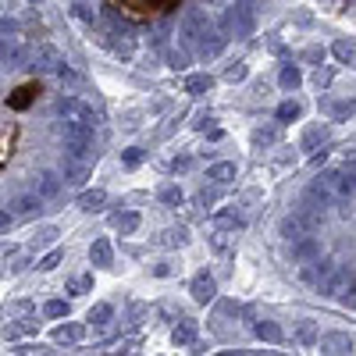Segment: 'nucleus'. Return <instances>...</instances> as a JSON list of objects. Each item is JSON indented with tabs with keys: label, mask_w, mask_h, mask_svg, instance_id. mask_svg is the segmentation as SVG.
Segmentation results:
<instances>
[{
	"label": "nucleus",
	"mask_w": 356,
	"mask_h": 356,
	"mask_svg": "<svg viewBox=\"0 0 356 356\" xmlns=\"http://www.w3.org/2000/svg\"><path fill=\"white\" fill-rule=\"evenodd\" d=\"M89 264L93 267H111V243L107 239H97L89 246Z\"/></svg>",
	"instance_id": "f3484780"
},
{
	"label": "nucleus",
	"mask_w": 356,
	"mask_h": 356,
	"mask_svg": "<svg viewBox=\"0 0 356 356\" xmlns=\"http://www.w3.org/2000/svg\"><path fill=\"white\" fill-rule=\"evenodd\" d=\"M104 203H107V193H104V189H86V193L79 196V211L97 214V211H104Z\"/></svg>",
	"instance_id": "4468645a"
},
{
	"label": "nucleus",
	"mask_w": 356,
	"mask_h": 356,
	"mask_svg": "<svg viewBox=\"0 0 356 356\" xmlns=\"http://www.w3.org/2000/svg\"><path fill=\"white\" fill-rule=\"evenodd\" d=\"M332 50H335V57H339L342 65H349V61H353V43H349V40H335V47H332Z\"/></svg>",
	"instance_id": "4c0bfd02"
},
{
	"label": "nucleus",
	"mask_w": 356,
	"mask_h": 356,
	"mask_svg": "<svg viewBox=\"0 0 356 356\" xmlns=\"http://www.w3.org/2000/svg\"><path fill=\"white\" fill-rule=\"evenodd\" d=\"M36 93H40V86H36V82H25V86H18L15 93L8 97V107H11V111H25L29 104L36 100Z\"/></svg>",
	"instance_id": "9d476101"
},
{
	"label": "nucleus",
	"mask_w": 356,
	"mask_h": 356,
	"mask_svg": "<svg viewBox=\"0 0 356 356\" xmlns=\"http://www.w3.org/2000/svg\"><path fill=\"white\" fill-rule=\"evenodd\" d=\"M314 257H321V246L314 239H307V235H300V239L292 243V250H289L292 264H303V260H314Z\"/></svg>",
	"instance_id": "6e6552de"
},
{
	"label": "nucleus",
	"mask_w": 356,
	"mask_h": 356,
	"mask_svg": "<svg viewBox=\"0 0 356 356\" xmlns=\"http://www.w3.org/2000/svg\"><path fill=\"white\" fill-rule=\"evenodd\" d=\"M246 75H250V68H246L243 61H239V65H228V68H225V79H228V82H243Z\"/></svg>",
	"instance_id": "58836bf2"
},
{
	"label": "nucleus",
	"mask_w": 356,
	"mask_h": 356,
	"mask_svg": "<svg viewBox=\"0 0 356 356\" xmlns=\"http://www.w3.org/2000/svg\"><path fill=\"white\" fill-rule=\"evenodd\" d=\"M111 4L129 22H150V18H161V15L175 11L182 0H111Z\"/></svg>",
	"instance_id": "7ed1b4c3"
},
{
	"label": "nucleus",
	"mask_w": 356,
	"mask_h": 356,
	"mask_svg": "<svg viewBox=\"0 0 356 356\" xmlns=\"http://www.w3.org/2000/svg\"><path fill=\"white\" fill-rule=\"evenodd\" d=\"M111 225H114L118 232H122V235H132V232L139 228V214H136V211H125V214H114V218H111Z\"/></svg>",
	"instance_id": "412c9836"
},
{
	"label": "nucleus",
	"mask_w": 356,
	"mask_h": 356,
	"mask_svg": "<svg viewBox=\"0 0 356 356\" xmlns=\"http://www.w3.org/2000/svg\"><path fill=\"white\" fill-rule=\"evenodd\" d=\"M25 61V50L15 36H0V65H8V68H22Z\"/></svg>",
	"instance_id": "39448f33"
},
{
	"label": "nucleus",
	"mask_w": 356,
	"mask_h": 356,
	"mask_svg": "<svg viewBox=\"0 0 356 356\" xmlns=\"http://www.w3.org/2000/svg\"><path fill=\"white\" fill-rule=\"evenodd\" d=\"M82 335H86L82 324H61V328L54 332V342H79Z\"/></svg>",
	"instance_id": "b1692460"
},
{
	"label": "nucleus",
	"mask_w": 356,
	"mask_h": 356,
	"mask_svg": "<svg viewBox=\"0 0 356 356\" xmlns=\"http://www.w3.org/2000/svg\"><path fill=\"white\" fill-rule=\"evenodd\" d=\"M235 175H239V168H235L232 161H221V164H211V168H207V178H211L214 186H228Z\"/></svg>",
	"instance_id": "ddd939ff"
},
{
	"label": "nucleus",
	"mask_w": 356,
	"mask_h": 356,
	"mask_svg": "<svg viewBox=\"0 0 356 356\" xmlns=\"http://www.w3.org/2000/svg\"><path fill=\"white\" fill-rule=\"evenodd\" d=\"M211 125H214V118H211V114H200V118H196V129H200V132H207Z\"/></svg>",
	"instance_id": "c03bdc74"
},
{
	"label": "nucleus",
	"mask_w": 356,
	"mask_h": 356,
	"mask_svg": "<svg viewBox=\"0 0 356 356\" xmlns=\"http://www.w3.org/2000/svg\"><path fill=\"white\" fill-rule=\"evenodd\" d=\"M72 15H75L79 22H86L89 29H93V25H100V22H97V11H93V8H86V4H75V8H72Z\"/></svg>",
	"instance_id": "72a5a7b5"
},
{
	"label": "nucleus",
	"mask_w": 356,
	"mask_h": 356,
	"mask_svg": "<svg viewBox=\"0 0 356 356\" xmlns=\"http://www.w3.org/2000/svg\"><path fill=\"white\" fill-rule=\"evenodd\" d=\"M182 36L196 47L200 57H218L221 47H225V40L214 33V22L207 15V8H189L182 15Z\"/></svg>",
	"instance_id": "f257e3e1"
},
{
	"label": "nucleus",
	"mask_w": 356,
	"mask_h": 356,
	"mask_svg": "<svg viewBox=\"0 0 356 356\" xmlns=\"http://www.w3.org/2000/svg\"><path fill=\"white\" fill-rule=\"evenodd\" d=\"M57 193H61V175H57V171H43L40 182H36V196L40 200H54Z\"/></svg>",
	"instance_id": "9b49d317"
},
{
	"label": "nucleus",
	"mask_w": 356,
	"mask_h": 356,
	"mask_svg": "<svg viewBox=\"0 0 356 356\" xmlns=\"http://www.w3.org/2000/svg\"><path fill=\"white\" fill-rule=\"evenodd\" d=\"M253 332H257V339H264V342H271V346L285 339V335H282V328H278L275 321H257V328H253Z\"/></svg>",
	"instance_id": "aec40b11"
},
{
	"label": "nucleus",
	"mask_w": 356,
	"mask_h": 356,
	"mask_svg": "<svg viewBox=\"0 0 356 356\" xmlns=\"http://www.w3.org/2000/svg\"><path fill=\"white\" fill-rule=\"evenodd\" d=\"M171 342L175 346H193L196 342V321H182L178 328L171 332Z\"/></svg>",
	"instance_id": "a211bd4d"
},
{
	"label": "nucleus",
	"mask_w": 356,
	"mask_h": 356,
	"mask_svg": "<svg viewBox=\"0 0 356 356\" xmlns=\"http://www.w3.org/2000/svg\"><path fill=\"white\" fill-rule=\"evenodd\" d=\"M8 225H11V214H8V211H0V228H8Z\"/></svg>",
	"instance_id": "3c124183"
},
{
	"label": "nucleus",
	"mask_w": 356,
	"mask_h": 356,
	"mask_svg": "<svg viewBox=\"0 0 356 356\" xmlns=\"http://www.w3.org/2000/svg\"><path fill=\"white\" fill-rule=\"evenodd\" d=\"M89 178H93V164H89V161H75V157H65V182L86 186Z\"/></svg>",
	"instance_id": "20e7f679"
},
{
	"label": "nucleus",
	"mask_w": 356,
	"mask_h": 356,
	"mask_svg": "<svg viewBox=\"0 0 356 356\" xmlns=\"http://www.w3.org/2000/svg\"><path fill=\"white\" fill-rule=\"evenodd\" d=\"M18 29H22V25H18L15 18H0V36H18Z\"/></svg>",
	"instance_id": "37998d69"
},
{
	"label": "nucleus",
	"mask_w": 356,
	"mask_h": 356,
	"mask_svg": "<svg viewBox=\"0 0 356 356\" xmlns=\"http://www.w3.org/2000/svg\"><path fill=\"white\" fill-rule=\"evenodd\" d=\"M157 243H161V246H186V243H189V232H186V228H168Z\"/></svg>",
	"instance_id": "c85d7f7f"
},
{
	"label": "nucleus",
	"mask_w": 356,
	"mask_h": 356,
	"mask_svg": "<svg viewBox=\"0 0 356 356\" xmlns=\"http://www.w3.org/2000/svg\"><path fill=\"white\" fill-rule=\"evenodd\" d=\"M57 235H61V232H57L54 225H43V228H36V235H33V246H36V250L54 246V243H57Z\"/></svg>",
	"instance_id": "393cba45"
},
{
	"label": "nucleus",
	"mask_w": 356,
	"mask_h": 356,
	"mask_svg": "<svg viewBox=\"0 0 356 356\" xmlns=\"http://www.w3.org/2000/svg\"><path fill=\"white\" fill-rule=\"evenodd\" d=\"M349 111H353V104H335V107H332V118H346Z\"/></svg>",
	"instance_id": "a18cd8bd"
},
{
	"label": "nucleus",
	"mask_w": 356,
	"mask_h": 356,
	"mask_svg": "<svg viewBox=\"0 0 356 356\" xmlns=\"http://www.w3.org/2000/svg\"><path fill=\"white\" fill-rule=\"evenodd\" d=\"M211 89H214V75H207V72L186 79V93L189 97H203V93H211Z\"/></svg>",
	"instance_id": "dca6fc26"
},
{
	"label": "nucleus",
	"mask_w": 356,
	"mask_h": 356,
	"mask_svg": "<svg viewBox=\"0 0 356 356\" xmlns=\"http://www.w3.org/2000/svg\"><path fill=\"white\" fill-rule=\"evenodd\" d=\"M168 68H171V72H186V68H189V50H186V47H175V50L168 54Z\"/></svg>",
	"instance_id": "cd10ccee"
},
{
	"label": "nucleus",
	"mask_w": 356,
	"mask_h": 356,
	"mask_svg": "<svg viewBox=\"0 0 356 356\" xmlns=\"http://www.w3.org/2000/svg\"><path fill=\"white\" fill-rule=\"evenodd\" d=\"M61 136H65V150L75 161H89L93 154V125L82 118H61Z\"/></svg>",
	"instance_id": "f03ea898"
},
{
	"label": "nucleus",
	"mask_w": 356,
	"mask_h": 356,
	"mask_svg": "<svg viewBox=\"0 0 356 356\" xmlns=\"http://www.w3.org/2000/svg\"><path fill=\"white\" fill-rule=\"evenodd\" d=\"M68 310H72V307H68V300H50V303L43 307V314H47V317H68Z\"/></svg>",
	"instance_id": "f704fd0d"
},
{
	"label": "nucleus",
	"mask_w": 356,
	"mask_h": 356,
	"mask_svg": "<svg viewBox=\"0 0 356 356\" xmlns=\"http://www.w3.org/2000/svg\"><path fill=\"white\" fill-rule=\"evenodd\" d=\"M171 168H175V171H186V168H189V157H175Z\"/></svg>",
	"instance_id": "09e8293b"
},
{
	"label": "nucleus",
	"mask_w": 356,
	"mask_h": 356,
	"mask_svg": "<svg viewBox=\"0 0 356 356\" xmlns=\"http://www.w3.org/2000/svg\"><path fill=\"white\" fill-rule=\"evenodd\" d=\"M253 143H257V146H271V143H275V129H257V132H253Z\"/></svg>",
	"instance_id": "a19ab883"
},
{
	"label": "nucleus",
	"mask_w": 356,
	"mask_h": 356,
	"mask_svg": "<svg viewBox=\"0 0 356 356\" xmlns=\"http://www.w3.org/2000/svg\"><path fill=\"white\" fill-rule=\"evenodd\" d=\"M211 4H228V0H203V8H211Z\"/></svg>",
	"instance_id": "603ef678"
},
{
	"label": "nucleus",
	"mask_w": 356,
	"mask_h": 356,
	"mask_svg": "<svg viewBox=\"0 0 356 356\" xmlns=\"http://www.w3.org/2000/svg\"><path fill=\"white\" fill-rule=\"evenodd\" d=\"M321 353H353V335H317Z\"/></svg>",
	"instance_id": "2eb2a0df"
},
{
	"label": "nucleus",
	"mask_w": 356,
	"mask_h": 356,
	"mask_svg": "<svg viewBox=\"0 0 356 356\" xmlns=\"http://www.w3.org/2000/svg\"><path fill=\"white\" fill-rule=\"evenodd\" d=\"M332 189L342 200H353V171H332Z\"/></svg>",
	"instance_id": "6ab92c4d"
},
{
	"label": "nucleus",
	"mask_w": 356,
	"mask_h": 356,
	"mask_svg": "<svg viewBox=\"0 0 356 356\" xmlns=\"http://www.w3.org/2000/svg\"><path fill=\"white\" fill-rule=\"evenodd\" d=\"M157 200H161L164 207H182V189H178L175 182H164V186L157 189Z\"/></svg>",
	"instance_id": "4be33fe9"
},
{
	"label": "nucleus",
	"mask_w": 356,
	"mask_h": 356,
	"mask_svg": "<svg viewBox=\"0 0 356 356\" xmlns=\"http://www.w3.org/2000/svg\"><path fill=\"white\" fill-rule=\"evenodd\" d=\"M303 114V107L296 104V100H285L282 107H278V122H296V118Z\"/></svg>",
	"instance_id": "c756f323"
},
{
	"label": "nucleus",
	"mask_w": 356,
	"mask_h": 356,
	"mask_svg": "<svg viewBox=\"0 0 356 356\" xmlns=\"http://www.w3.org/2000/svg\"><path fill=\"white\" fill-rule=\"evenodd\" d=\"M143 157H146V154L139 150V146H129V150H122V164H125V168H139Z\"/></svg>",
	"instance_id": "c9c22d12"
},
{
	"label": "nucleus",
	"mask_w": 356,
	"mask_h": 356,
	"mask_svg": "<svg viewBox=\"0 0 356 356\" xmlns=\"http://www.w3.org/2000/svg\"><path fill=\"white\" fill-rule=\"evenodd\" d=\"M75 104H79L75 97H57V104H54V114H57V118H72V114H75Z\"/></svg>",
	"instance_id": "2f4dec72"
},
{
	"label": "nucleus",
	"mask_w": 356,
	"mask_h": 356,
	"mask_svg": "<svg viewBox=\"0 0 356 356\" xmlns=\"http://www.w3.org/2000/svg\"><path fill=\"white\" fill-rule=\"evenodd\" d=\"M278 82H282V89H300L303 72L296 68V65H285V68H282V75H278Z\"/></svg>",
	"instance_id": "bb28decb"
},
{
	"label": "nucleus",
	"mask_w": 356,
	"mask_h": 356,
	"mask_svg": "<svg viewBox=\"0 0 356 356\" xmlns=\"http://www.w3.org/2000/svg\"><path fill=\"white\" fill-rule=\"evenodd\" d=\"M303 61L321 65V61H324V47H307V50H303Z\"/></svg>",
	"instance_id": "79ce46f5"
},
{
	"label": "nucleus",
	"mask_w": 356,
	"mask_h": 356,
	"mask_svg": "<svg viewBox=\"0 0 356 356\" xmlns=\"http://www.w3.org/2000/svg\"><path fill=\"white\" fill-rule=\"evenodd\" d=\"M154 275H157V278H168L171 267H168V264H154Z\"/></svg>",
	"instance_id": "49530a36"
},
{
	"label": "nucleus",
	"mask_w": 356,
	"mask_h": 356,
	"mask_svg": "<svg viewBox=\"0 0 356 356\" xmlns=\"http://www.w3.org/2000/svg\"><path fill=\"white\" fill-rule=\"evenodd\" d=\"M189 292H193V300H196V303H211L214 296H218V285H214V278L207 275V271H200V275L193 278Z\"/></svg>",
	"instance_id": "0eeeda50"
},
{
	"label": "nucleus",
	"mask_w": 356,
	"mask_h": 356,
	"mask_svg": "<svg viewBox=\"0 0 356 356\" xmlns=\"http://www.w3.org/2000/svg\"><path fill=\"white\" fill-rule=\"evenodd\" d=\"M61 260H65V250H61V246H54V250H50V253H47V257H43L36 267H40V271H54V267L61 264Z\"/></svg>",
	"instance_id": "7c9ffc66"
},
{
	"label": "nucleus",
	"mask_w": 356,
	"mask_h": 356,
	"mask_svg": "<svg viewBox=\"0 0 356 356\" xmlns=\"http://www.w3.org/2000/svg\"><path fill=\"white\" fill-rule=\"evenodd\" d=\"M221 314H239V303H232V300H225V303H221Z\"/></svg>",
	"instance_id": "8fccbe9b"
},
{
	"label": "nucleus",
	"mask_w": 356,
	"mask_h": 356,
	"mask_svg": "<svg viewBox=\"0 0 356 356\" xmlns=\"http://www.w3.org/2000/svg\"><path fill=\"white\" fill-rule=\"evenodd\" d=\"M40 328V321L36 317H25V324H22V332H36Z\"/></svg>",
	"instance_id": "de8ad7c7"
},
{
	"label": "nucleus",
	"mask_w": 356,
	"mask_h": 356,
	"mask_svg": "<svg viewBox=\"0 0 356 356\" xmlns=\"http://www.w3.org/2000/svg\"><path fill=\"white\" fill-rule=\"evenodd\" d=\"M114 317V310H111V303H97L93 310H89V321H93V324H107Z\"/></svg>",
	"instance_id": "473e14b6"
},
{
	"label": "nucleus",
	"mask_w": 356,
	"mask_h": 356,
	"mask_svg": "<svg viewBox=\"0 0 356 356\" xmlns=\"http://www.w3.org/2000/svg\"><path fill=\"white\" fill-rule=\"evenodd\" d=\"M100 43L114 54V57H122V61H132L136 57V40H129V36H122V40H111L107 33H100Z\"/></svg>",
	"instance_id": "1a4fd4ad"
},
{
	"label": "nucleus",
	"mask_w": 356,
	"mask_h": 356,
	"mask_svg": "<svg viewBox=\"0 0 356 356\" xmlns=\"http://www.w3.org/2000/svg\"><path fill=\"white\" fill-rule=\"evenodd\" d=\"M296 339L307 342V346L317 342V324H314V321H303V324H300V332H296Z\"/></svg>",
	"instance_id": "e433bc0d"
},
{
	"label": "nucleus",
	"mask_w": 356,
	"mask_h": 356,
	"mask_svg": "<svg viewBox=\"0 0 356 356\" xmlns=\"http://www.w3.org/2000/svg\"><path fill=\"white\" fill-rule=\"evenodd\" d=\"M324 139H328V125H310L303 132V150H314V146L324 143Z\"/></svg>",
	"instance_id": "a878e982"
},
{
	"label": "nucleus",
	"mask_w": 356,
	"mask_h": 356,
	"mask_svg": "<svg viewBox=\"0 0 356 356\" xmlns=\"http://www.w3.org/2000/svg\"><path fill=\"white\" fill-rule=\"evenodd\" d=\"M36 211H43V200L36 196V193H22V196H15L11 200V218H29V214H36Z\"/></svg>",
	"instance_id": "423d86ee"
},
{
	"label": "nucleus",
	"mask_w": 356,
	"mask_h": 356,
	"mask_svg": "<svg viewBox=\"0 0 356 356\" xmlns=\"http://www.w3.org/2000/svg\"><path fill=\"white\" fill-rule=\"evenodd\" d=\"M33 61H36V68H57V65L65 61V57H61V50H57V47L40 43V47H36V54H33Z\"/></svg>",
	"instance_id": "f8f14e48"
},
{
	"label": "nucleus",
	"mask_w": 356,
	"mask_h": 356,
	"mask_svg": "<svg viewBox=\"0 0 356 356\" xmlns=\"http://www.w3.org/2000/svg\"><path fill=\"white\" fill-rule=\"evenodd\" d=\"M300 235H307V228H303V221L300 218H285L282 221V239H289V243H296V239H300Z\"/></svg>",
	"instance_id": "5701e85b"
},
{
	"label": "nucleus",
	"mask_w": 356,
	"mask_h": 356,
	"mask_svg": "<svg viewBox=\"0 0 356 356\" xmlns=\"http://www.w3.org/2000/svg\"><path fill=\"white\" fill-rule=\"evenodd\" d=\"M82 289H93V275H82V278H72L68 282V292L72 296H82Z\"/></svg>",
	"instance_id": "ea45409f"
}]
</instances>
